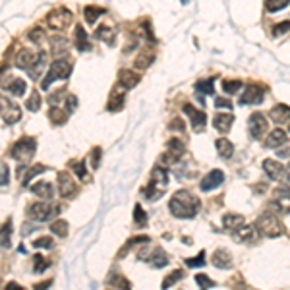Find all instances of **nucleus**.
<instances>
[{
	"label": "nucleus",
	"mask_w": 290,
	"mask_h": 290,
	"mask_svg": "<svg viewBox=\"0 0 290 290\" xmlns=\"http://www.w3.org/2000/svg\"><path fill=\"white\" fill-rule=\"evenodd\" d=\"M72 62L70 60H66V58H56L52 64H50V68H48V72H46V78L43 80V84H41V89L46 91L52 82H56V80H68L70 78V74H72Z\"/></svg>",
	"instance_id": "obj_2"
},
{
	"label": "nucleus",
	"mask_w": 290,
	"mask_h": 290,
	"mask_svg": "<svg viewBox=\"0 0 290 290\" xmlns=\"http://www.w3.org/2000/svg\"><path fill=\"white\" fill-rule=\"evenodd\" d=\"M248 130H250V136L254 140H261L267 132V118L261 112H254L248 118Z\"/></svg>",
	"instance_id": "obj_9"
},
{
	"label": "nucleus",
	"mask_w": 290,
	"mask_h": 290,
	"mask_svg": "<svg viewBox=\"0 0 290 290\" xmlns=\"http://www.w3.org/2000/svg\"><path fill=\"white\" fill-rule=\"evenodd\" d=\"M215 147H217L218 155L222 157V159H230L232 153H234V145L228 142V140H224V138H220V140H217V144H215Z\"/></svg>",
	"instance_id": "obj_32"
},
{
	"label": "nucleus",
	"mask_w": 290,
	"mask_h": 290,
	"mask_svg": "<svg viewBox=\"0 0 290 290\" xmlns=\"http://www.w3.org/2000/svg\"><path fill=\"white\" fill-rule=\"evenodd\" d=\"M68 48H70V43H68V39L66 37H52L50 39V52H52V56H64L66 52H68Z\"/></svg>",
	"instance_id": "obj_23"
},
{
	"label": "nucleus",
	"mask_w": 290,
	"mask_h": 290,
	"mask_svg": "<svg viewBox=\"0 0 290 290\" xmlns=\"http://www.w3.org/2000/svg\"><path fill=\"white\" fill-rule=\"evenodd\" d=\"M182 276H184V273H182V271H172L170 275H168L166 278H164V280H162V288H170L174 282H178Z\"/></svg>",
	"instance_id": "obj_45"
},
{
	"label": "nucleus",
	"mask_w": 290,
	"mask_h": 290,
	"mask_svg": "<svg viewBox=\"0 0 290 290\" xmlns=\"http://www.w3.org/2000/svg\"><path fill=\"white\" fill-rule=\"evenodd\" d=\"M56 180H58V192H60L62 198H74L78 194V188L74 184V178L68 172H58Z\"/></svg>",
	"instance_id": "obj_13"
},
{
	"label": "nucleus",
	"mask_w": 290,
	"mask_h": 290,
	"mask_svg": "<svg viewBox=\"0 0 290 290\" xmlns=\"http://www.w3.org/2000/svg\"><path fill=\"white\" fill-rule=\"evenodd\" d=\"M124 95H126V87L122 86V89L120 87H116L114 91H112V95H110V99H108V104H106V108L108 110H120L122 106H124Z\"/></svg>",
	"instance_id": "obj_20"
},
{
	"label": "nucleus",
	"mask_w": 290,
	"mask_h": 290,
	"mask_svg": "<svg viewBox=\"0 0 290 290\" xmlns=\"http://www.w3.org/2000/svg\"><path fill=\"white\" fill-rule=\"evenodd\" d=\"M33 246H35V248H44V250H50V248L54 246V242H52V238H50V236H41V238H37V240L33 242Z\"/></svg>",
	"instance_id": "obj_49"
},
{
	"label": "nucleus",
	"mask_w": 290,
	"mask_h": 290,
	"mask_svg": "<svg viewBox=\"0 0 290 290\" xmlns=\"http://www.w3.org/2000/svg\"><path fill=\"white\" fill-rule=\"evenodd\" d=\"M28 37H29V41H33V43H43V39H44V31L41 28H35V29H31L28 33Z\"/></svg>",
	"instance_id": "obj_48"
},
{
	"label": "nucleus",
	"mask_w": 290,
	"mask_h": 290,
	"mask_svg": "<svg viewBox=\"0 0 290 290\" xmlns=\"http://www.w3.org/2000/svg\"><path fill=\"white\" fill-rule=\"evenodd\" d=\"M290 0H267L265 2V8H267V12H278V10L286 8Z\"/></svg>",
	"instance_id": "obj_43"
},
{
	"label": "nucleus",
	"mask_w": 290,
	"mask_h": 290,
	"mask_svg": "<svg viewBox=\"0 0 290 290\" xmlns=\"http://www.w3.org/2000/svg\"><path fill=\"white\" fill-rule=\"evenodd\" d=\"M240 224H244V217H242V215L226 213V215L222 217V226H224L226 230H234V228H238Z\"/></svg>",
	"instance_id": "obj_31"
},
{
	"label": "nucleus",
	"mask_w": 290,
	"mask_h": 290,
	"mask_svg": "<svg viewBox=\"0 0 290 290\" xmlns=\"http://www.w3.org/2000/svg\"><path fill=\"white\" fill-rule=\"evenodd\" d=\"M265 97V89L260 86H248L240 97V102L242 104H261Z\"/></svg>",
	"instance_id": "obj_14"
},
{
	"label": "nucleus",
	"mask_w": 290,
	"mask_h": 290,
	"mask_svg": "<svg viewBox=\"0 0 290 290\" xmlns=\"http://www.w3.org/2000/svg\"><path fill=\"white\" fill-rule=\"evenodd\" d=\"M31 192L35 194V196H39L41 200H52V196H54V190L52 186L48 184V182H37V184H33L31 186Z\"/></svg>",
	"instance_id": "obj_26"
},
{
	"label": "nucleus",
	"mask_w": 290,
	"mask_h": 290,
	"mask_svg": "<svg viewBox=\"0 0 290 290\" xmlns=\"http://www.w3.org/2000/svg\"><path fill=\"white\" fill-rule=\"evenodd\" d=\"M286 144V132L282 130H273L269 136H267V140H265V145L269 147V149H276V147H280V145Z\"/></svg>",
	"instance_id": "obj_25"
},
{
	"label": "nucleus",
	"mask_w": 290,
	"mask_h": 290,
	"mask_svg": "<svg viewBox=\"0 0 290 290\" xmlns=\"http://www.w3.org/2000/svg\"><path fill=\"white\" fill-rule=\"evenodd\" d=\"M140 74L132 72V70H120L118 72V82H120V86H124L126 89H132V87H136L140 84Z\"/></svg>",
	"instance_id": "obj_21"
},
{
	"label": "nucleus",
	"mask_w": 290,
	"mask_h": 290,
	"mask_svg": "<svg viewBox=\"0 0 290 290\" xmlns=\"http://www.w3.org/2000/svg\"><path fill=\"white\" fill-rule=\"evenodd\" d=\"M0 114H2L6 124H16L22 118V110L18 108V104L8 101L6 97H0Z\"/></svg>",
	"instance_id": "obj_10"
},
{
	"label": "nucleus",
	"mask_w": 290,
	"mask_h": 290,
	"mask_svg": "<svg viewBox=\"0 0 290 290\" xmlns=\"http://www.w3.org/2000/svg\"><path fill=\"white\" fill-rule=\"evenodd\" d=\"M101 164V147H93V155H91V166L99 168Z\"/></svg>",
	"instance_id": "obj_51"
},
{
	"label": "nucleus",
	"mask_w": 290,
	"mask_h": 290,
	"mask_svg": "<svg viewBox=\"0 0 290 290\" xmlns=\"http://www.w3.org/2000/svg\"><path fill=\"white\" fill-rule=\"evenodd\" d=\"M58 211H60V207H56V205H50V203H46V202H39V203L29 205L28 217L33 218V220H37V222H44V220L54 217Z\"/></svg>",
	"instance_id": "obj_6"
},
{
	"label": "nucleus",
	"mask_w": 290,
	"mask_h": 290,
	"mask_svg": "<svg viewBox=\"0 0 290 290\" xmlns=\"http://www.w3.org/2000/svg\"><path fill=\"white\" fill-rule=\"evenodd\" d=\"M6 288L8 290H22V286H20V284H18V282H8V284H6Z\"/></svg>",
	"instance_id": "obj_57"
},
{
	"label": "nucleus",
	"mask_w": 290,
	"mask_h": 290,
	"mask_svg": "<svg viewBox=\"0 0 290 290\" xmlns=\"http://www.w3.org/2000/svg\"><path fill=\"white\" fill-rule=\"evenodd\" d=\"M184 112L190 116V122H192V128L194 132H203L205 130V124H207V116L202 110H196L192 104H184Z\"/></svg>",
	"instance_id": "obj_15"
},
{
	"label": "nucleus",
	"mask_w": 290,
	"mask_h": 290,
	"mask_svg": "<svg viewBox=\"0 0 290 290\" xmlns=\"http://www.w3.org/2000/svg\"><path fill=\"white\" fill-rule=\"evenodd\" d=\"M258 236L260 230L256 228V224H240L238 228H234V240L236 242H242V244H254L258 242Z\"/></svg>",
	"instance_id": "obj_11"
},
{
	"label": "nucleus",
	"mask_w": 290,
	"mask_h": 290,
	"mask_svg": "<svg viewBox=\"0 0 290 290\" xmlns=\"http://www.w3.org/2000/svg\"><path fill=\"white\" fill-rule=\"evenodd\" d=\"M50 284V280H46V282H41V284H35V288H44V286H48Z\"/></svg>",
	"instance_id": "obj_59"
},
{
	"label": "nucleus",
	"mask_w": 290,
	"mask_h": 290,
	"mask_svg": "<svg viewBox=\"0 0 290 290\" xmlns=\"http://www.w3.org/2000/svg\"><path fill=\"white\" fill-rule=\"evenodd\" d=\"M168 209L174 217L178 218H192L196 217L202 209V203L196 196H192L186 190H180L172 196V200L168 203Z\"/></svg>",
	"instance_id": "obj_1"
},
{
	"label": "nucleus",
	"mask_w": 290,
	"mask_h": 290,
	"mask_svg": "<svg viewBox=\"0 0 290 290\" xmlns=\"http://www.w3.org/2000/svg\"><path fill=\"white\" fill-rule=\"evenodd\" d=\"M166 186H168V174H166V170L162 166H155L153 168V176H151V184L144 192L145 198L147 200H159Z\"/></svg>",
	"instance_id": "obj_4"
},
{
	"label": "nucleus",
	"mask_w": 290,
	"mask_h": 290,
	"mask_svg": "<svg viewBox=\"0 0 290 290\" xmlns=\"http://www.w3.org/2000/svg\"><path fill=\"white\" fill-rule=\"evenodd\" d=\"M263 170H265V174H267L271 180H280L282 174H284V166H282L280 162H276V160L267 159V160H263Z\"/></svg>",
	"instance_id": "obj_19"
},
{
	"label": "nucleus",
	"mask_w": 290,
	"mask_h": 290,
	"mask_svg": "<svg viewBox=\"0 0 290 290\" xmlns=\"http://www.w3.org/2000/svg\"><path fill=\"white\" fill-rule=\"evenodd\" d=\"M196 91H198V93H207V95H211V93L215 91V80H213V78L200 80V82L196 84Z\"/></svg>",
	"instance_id": "obj_37"
},
{
	"label": "nucleus",
	"mask_w": 290,
	"mask_h": 290,
	"mask_svg": "<svg viewBox=\"0 0 290 290\" xmlns=\"http://www.w3.org/2000/svg\"><path fill=\"white\" fill-rule=\"evenodd\" d=\"M269 116H271V120L276 122V124H286V122H290V106L278 102V104H275V106L271 108Z\"/></svg>",
	"instance_id": "obj_17"
},
{
	"label": "nucleus",
	"mask_w": 290,
	"mask_h": 290,
	"mask_svg": "<svg viewBox=\"0 0 290 290\" xmlns=\"http://www.w3.org/2000/svg\"><path fill=\"white\" fill-rule=\"evenodd\" d=\"M46 170V166H43V164H35V166H31L28 170V174H26V178H24V184L28 186V182L29 180H33L37 174H41V172H44Z\"/></svg>",
	"instance_id": "obj_46"
},
{
	"label": "nucleus",
	"mask_w": 290,
	"mask_h": 290,
	"mask_svg": "<svg viewBox=\"0 0 290 290\" xmlns=\"http://www.w3.org/2000/svg\"><path fill=\"white\" fill-rule=\"evenodd\" d=\"M153 60H155V54H153L151 50H142V52L136 56L134 66H136L138 70H147V68L153 64Z\"/></svg>",
	"instance_id": "obj_28"
},
{
	"label": "nucleus",
	"mask_w": 290,
	"mask_h": 290,
	"mask_svg": "<svg viewBox=\"0 0 290 290\" xmlns=\"http://www.w3.org/2000/svg\"><path fill=\"white\" fill-rule=\"evenodd\" d=\"M232 122H234V116L232 114H217L215 118H213V126H215V130L220 132V134H226V132L230 130V126H232Z\"/></svg>",
	"instance_id": "obj_24"
},
{
	"label": "nucleus",
	"mask_w": 290,
	"mask_h": 290,
	"mask_svg": "<svg viewBox=\"0 0 290 290\" xmlns=\"http://www.w3.org/2000/svg\"><path fill=\"white\" fill-rule=\"evenodd\" d=\"M278 157H290V151H284V149H280V151H278Z\"/></svg>",
	"instance_id": "obj_58"
},
{
	"label": "nucleus",
	"mask_w": 290,
	"mask_h": 290,
	"mask_svg": "<svg viewBox=\"0 0 290 290\" xmlns=\"http://www.w3.org/2000/svg\"><path fill=\"white\" fill-rule=\"evenodd\" d=\"M215 104H217L218 108H228V110L232 108V102L226 101V99H222V97H218L217 101H215Z\"/></svg>",
	"instance_id": "obj_56"
},
{
	"label": "nucleus",
	"mask_w": 290,
	"mask_h": 290,
	"mask_svg": "<svg viewBox=\"0 0 290 290\" xmlns=\"http://www.w3.org/2000/svg\"><path fill=\"white\" fill-rule=\"evenodd\" d=\"M134 220H136L138 226H145L147 224V215H145V211L142 209V205H136L134 207Z\"/></svg>",
	"instance_id": "obj_44"
},
{
	"label": "nucleus",
	"mask_w": 290,
	"mask_h": 290,
	"mask_svg": "<svg viewBox=\"0 0 290 290\" xmlns=\"http://www.w3.org/2000/svg\"><path fill=\"white\" fill-rule=\"evenodd\" d=\"M213 265L218 267V269H228V267H232L230 254H228L226 250H217V252L213 254Z\"/></svg>",
	"instance_id": "obj_27"
},
{
	"label": "nucleus",
	"mask_w": 290,
	"mask_h": 290,
	"mask_svg": "<svg viewBox=\"0 0 290 290\" xmlns=\"http://www.w3.org/2000/svg\"><path fill=\"white\" fill-rule=\"evenodd\" d=\"M106 12L104 8H99V6H87L86 10H84V18H86L87 24H95L97 20H99V16H102Z\"/></svg>",
	"instance_id": "obj_35"
},
{
	"label": "nucleus",
	"mask_w": 290,
	"mask_h": 290,
	"mask_svg": "<svg viewBox=\"0 0 290 290\" xmlns=\"http://www.w3.org/2000/svg\"><path fill=\"white\" fill-rule=\"evenodd\" d=\"M222 182H224V174H222V170H211V172L207 174L202 182H200V188H202V192H213V190H217Z\"/></svg>",
	"instance_id": "obj_16"
},
{
	"label": "nucleus",
	"mask_w": 290,
	"mask_h": 290,
	"mask_svg": "<svg viewBox=\"0 0 290 290\" xmlns=\"http://www.w3.org/2000/svg\"><path fill=\"white\" fill-rule=\"evenodd\" d=\"M286 176H288V180H290V162H288V166H286Z\"/></svg>",
	"instance_id": "obj_60"
},
{
	"label": "nucleus",
	"mask_w": 290,
	"mask_h": 290,
	"mask_svg": "<svg viewBox=\"0 0 290 290\" xmlns=\"http://www.w3.org/2000/svg\"><path fill=\"white\" fill-rule=\"evenodd\" d=\"M72 168H74V172L78 174V178H80L82 182H89V180H91L89 174H87V170H86V162H84V160H76V162H72Z\"/></svg>",
	"instance_id": "obj_39"
},
{
	"label": "nucleus",
	"mask_w": 290,
	"mask_h": 290,
	"mask_svg": "<svg viewBox=\"0 0 290 290\" xmlns=\"http://www.w3.org/2000/svg\"><path fill=\"white\" fill-rule=\"evenodd\" d=\"M35 149H37V142L33 138H22L12 145V151H10V157L16 159L18 162H28L33 155H35Z\"/></svg>",
	"instance_id": "obj_5"
},
{
	"label": "nucleus",
	"mask_w": 290,
	"mask_h": 290,
	"mask_svg": "<svg viewBox=\"0 0 290 290\" xmlns=\"http://www.w3.org/2000/svg\"><path fill=\"white\" fill-rule=\"evenodd\" d=\"M74 44L80 52H86V50H91V44H89V37H87L86 29L84 26H76V39H74Z\"/></svg>",
	"instance_id": "obj_22"
},
{
	"label": "nucleus",
	"mask_w": 290,
	"mask_h": 290,
	"mask_svg": "<svg viewBox=\"0 0 290 290\" xmlns=\"http://www.w3.org/2000/svg\"><path fill=\"white\" fill-rule=\"evenodd\" d=\"M196 282H198V286H200V288H213V286H215L213 278H209V276L203 275V273L196 275Z\"/></svg>",
	"instance_id": "obj_47"
},
{
	"label": "nucleus",
	"mask_w": 290,
	"mask_h": 290,
	"mask_svg": "<svg viewBox=\"0 0 290 290\" xmlns=\"http://www.w3.org/2000/svg\"><path fill=\"white\" fill-rule=\"evenodd\" d=\"M26 106H28V110H31V112H37L41 108V95H39V91H33L31 93V97L28 99Z\"/></svg>",
	"instance_id": "obj_41"
},
{
	"label": "nucleus",
	"mask_w": 290,
	"mask_h": 290,
	"mask_svg": "<svg viewBox=\"0 0 290 290\" xmlns=\"http://www.w3.org/2000/svg\"><path fill=\"white\" fill-rule=\"evenodd\" d=\"M290 31V22H280V24H276L275 29H273V35L278 37V35H282V33H286Z\"/></svg>",
	"instance_id": "obj_53"
},
{
	"label": "nucleus",
	"mask_w": 290,
	"mask_h": 290,
	"mask_svg": "<svg viewBox=\"0 0 290 290\" xmlns=\"http://www.w3.org/2000/svg\"><path fill=\"white\" fill-rule=\"evenodd\" d=\"M0 284H2V278H0Z\"/></svg>",
	"instance_id": "obj_61"
},
{
	"label": "nucleus",
	"mask_w": 290,
	"mask_h": 290,
	"mask_svg": "<svg viewBox=\"0 0 290 290\" xmlns=\"http://www.w3.org/2000/svg\"><path fill=\"white\" fill-rule=\"evenodd\" d=\"M240 87H244L240 80H224V82H222V89H224V93H228V95H232V93H238V91H240Z\"/></svg>",
	"instance_id": "obj_42"
},
{
	"label": "nucleus",
	"mask_w": 290,
	"mask_h": 290,
	"mask_svg": "<svg viewBox=\"0 0 290 290\" xmlns=\"http://www.w3.org/2000/svg\"><path fill=\"white\" fill-rule=\"evenodd\" d=\"M256 228L260 230V234L267 236V238H278V236L284 234V224L273 213H263L256 222Z\"/></svg>",
	"instance_id": "obj_3"
},
{
	"label": "nucleus",
	"mask_w": 290,
	"mask_h": 290,
	"mask_svg": "<svg viewBox=\"0 0 290 290\" xmlns=\"http://www.w3.org/2000/svg\"><path fill=\"white\" fill-rule=\"evenodd\" d=\"M8 180H10V168H8V164H2L0 166V186H6Z\"/></svg>",
	"instance_id": "obj_52"
},
{
	"label": "nucleus",
	"mask_w": 290,
	"mask_h": 290,
	"mask_svg": "<svg viewBox=\"0 0 290 290\" xmlns=\"http://www.w3.org/2000/svg\"><path fill=\"white\" fill-rule=\"evenodd\" d=\"M76 108H78V97H76V95H68V97H66V112L72 114Z\"/></svg>",
	"instance_id": "obj_54"
},
{
	"label": "nucleus",
	"mask_w": 290,
	"mask_h": 290,
	"mask_svg": "<svg viewBox=\"0 0 290 290\" xmlns=\"http://www.w3.org/2000/svg\"><path fill=\"white\" fill-rule=\"evenodd\" d=\"M48 265H50V261L43 258V256H33V271L35 273H44L46 269H48Z\"/></svg>",
	"instance_id": "obj_40"
},
{
	"label": "nucleus",
	"mask_w": 290,
	"mask_h": 290,
	"mask_svg": "<svg viewBox=\"0 0 290 290\" xmlns=\"http://www.w3.org/2000/svg\"><path fill=\"white\" fill-rule=\"evenodd\" d=\"M50 232L56 234L58 238H66L68 236V222L66 220H54L50 224Z\"/></svg>",
	"instance_id": "obj_38"
},
{
	"label": "nucleus",
	"mask_w": 290,
	"mask_h": 290,
	"mask_svg": "<svg viewBox=\"0 0 290 290\" xmlns=\"http://www.w3.org/2000/svg\"><path fill=\"white\" fill-rule=\"evenodd\" d=\"M10 242H12V218H8L0 226V246L10 248Z\"/></svg>",
	"instance_id": "obj_30"
},
{
	"label": "nucleus",
	"mask_w": 290,
	"mask_h": 290,
	"mask_svg": "<svg viewBox=\"0 0 290 290\" xmlns=\"http://www.w3.org/2000/svg\"><path fill=\"white\" fill-rule=\"evenodd\" d=\"M184 155V144L180 142V140H168V144H166V153L162 155V160L164 162H168V164H174V162H178V159Z\"/></svg>",
	"instance_id": "obj_12"
},
{
	"label": "nucleus",
	"mask_w": 290,
	"mask_h": 290,
	"mask_svg": "<svg viewBox=\"0 0 290 290\" xmlns=\"http://www.w3.org/2000/svg\"><path fill=\"white\" fill-rule=\"evenodd\" d=\"M44 52H35V50H29V48H24L20 50L14 58V64L22 70H31L41 58H43Z\"/></svg>",
	"instance_id": "obj_8"
},
{
	"label": "nucleus",
	"mask_w": 290,
	"mask_h": 290,
	"mask_svg": "<svg viewBox=\"0 0 290 290\" xmlns=\"http://www.w3.org/2000/svg\"><path fill=\"white\" fill-rule=\"evenodd\" d=\"M273 205H275L276 211L288 215L290 213V192H286V190H278L275 194V198H273Z\"/></svg>",
	"instance_id": "obj_18"
},
{
	"label": "nucleus",
	"mask_w": 290,
	"mask_h": 290,
	"mask_svg": "<svg viewBox=\"0 0 290 290\" xmlns=\"http://www.w3.org/2000/svg\"><path fill=\"white\" fill-rule=\"evenodd\" d=\"M114 37H116V31L110 26H101V28H97V31H95V39H99L102 43L112 44L114 43Z\"/></svg>",
	"instance_id": "obj_29"
},
{
	"label": "nucleus",
	"mask_w": 290,
	"mask_h": 290,
	"mask_svg": "<svg viewBox=\"0 0 290 290\" xmlns=\"http://www.w3.org/2000/svg\"><path fill=\"white\" fill-rule=\"evenodd\" d=\"M68 114H70V112H64V110H60V108H56V106H52V108L48 110V118H50V122H52L54 126H62V124H66Z\"/></svg>",
	"instance_id": "obj_34"
},
{
	"label": "nucleus",
	"mask_w": 290,
	"mask_h": 290,
	"mask_svg": "<svg viewBox=\"0 0 290 290\" xmlns=\"http://www.w3.org/2000/svg\"><path fill=\"white\" fill-rule=\"evenodd\" d=\"M74 20V14L68 8H54L46 16V26L50 29H66Z\"/></svg>",
	"instance_id": "obj_7"
},
{
	"label": "nucleus",
	"mask_w": 290,
	"mask_h": 290,
	"mask_svg": "<svg viewBox=\"0 0 290 290\" xmlns=\"http://www.w3.org/2000/svg\"><path fill=\"white\" fill-rule=\"evenodd\" d=\"M26 82L24 80H20V78H16V80H12L8 86H6V91L8 93H12L14 97H22L24 93H26Z\"/></svg>",
	"instance_id": "obj_33"
},
{
	"label": "nucleus",
	"mask_w": 290,
	"mask_h": 290,
	"mask_svg": "<svg viewBox=\"0 0 290 290\" xmlns=\"http://www.w3.org/2000/svg\"><path fill=\"white\" fill-rule=\"evenodd\" d=\"M149 263H151L153 267H157V269H159V267H164V265L168 263V256H166V254H164L160 248H157V250L153 252V256H151Z\"/></svg>",
	"instance_id": "obj_36"
},
{
	"label": "nucleus",
	"mask_w": 290,
	"mask_h": 290,
	"mask_svg": "<svg viewBox=\"0 0 290 290\" xmlns=\"http://www.w3.org/2000/svg\"><path fill=\"white\" fill-rule=\"evenodd\" d=\"M203 258H205V252H202L196 260H186V265H188V267H203V265H205V260H203Z\"/></svg>",
	"instance_id": "obj_55"
},
{
	"label": "nucleus",
	"mask_w": 290,
	"mask_h": 290,
	"mask_svg": "<svg viewBox=\"0 0 290 290\" xmlns=\"http://www.w3.org/2000/svg\"><path fill=\"white\" fill-rule=\"evenodd\" d=\"M110 286H122V288H130V282L126 280V278H122V276H118V275H112L108 280H106Z\"/></svg>",
	"instance_id": "obj_50"
}]
</instances>
